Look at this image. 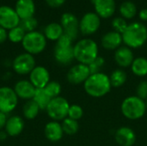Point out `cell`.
<instances>
[{
    "label": "cell",
    "mask_w": 147,
    "mask_h": 146,
    "mask_svg": "<svg viewBox=\"0 0 147 146\" xmlns=\"http://www.w3.org/2000/svg\"><path fill=\"white\" fill-rule=\"evenodd\" d=\"M85 92L91 97L100 98L106 96L111 89L109 76L103 72L91 74L84 83Z\"/></svg>",
    "instance_id": "obj_1"
},
{
    "label": "cell",
    "mask_w": 147,
    "mask_h": 146,
    "mask_svg": "<svg viewBox=\"0 0 147 146\" xmlns=\"http://www.w3.org/2000/svg\"><path fill=\"white\" fill-rule=\"evenodd\" d=\"M74 58L80 63L89 65L98 55V46L91 39H82L73 46Z\"/></svg>",
    "instance_id": "obj_2"
},
{
    "label": "cell",
    "mask_w": 147,
    "mask_h": 146,
    "mask_svg": "<svg viewBox=\"0 0 147 146\" xmlns=\"http://www.w3.org/2000/svg\"><path fill=\"white\" fill-rule=\"evenodd\" d=\"M122 40L129 48L141 47L147 40V28L140 22H133L128 24L124 31Z\"/></svg>",
    "instance_id": "obj_3"
},
{
    "label": "cell",
    "mask_w": 147,
    "mask_h": 146,
    "mask_svg": "<svg viewBox=\"0 0 147 146\" xmlns=\"http://www.w3.org/2000/svg\"><path fill=\"white\" fill-rule=\"evenodd\" d=\"M121 110L124 117L131 120L141 119L146 112V102L137 96H131L123 100Z\"/></svg>",
    "instance_id": "obj_4"
},
{
    "label": "cell",
    "mask_w": 147,
    "mask_h": 146,
    "mask_svg": "<svg viewBox=\"0 0 147 146\" xmlns=\"http://www.w3.org/2000/svg\"><path fill=\"white\" fill-rule=\"evenodd\" d=\"M47 40L44 34L35 30L26 33L22 41V46L25 52L34 56L41 53L46 49Z\"/></svg>",
    "instance_id": "obj_5"
},
{
    "label": "cell",
    "mask_w": 147,
    "mask_h": 146,
    "mask_svg": "<svg viewBox=\"0 0 147 146\" xmlns=\"http://www.w3.org/2000/svg\"><path fill=\"white\" fill-rule=\"evenodd\" d=\"M69 108L70 103L68 101L65 97L59 96L50 101L46 111L52 120L59 122L68 117Z\"/></svg>",
    "instance_id": "obj_6"
},
{
    "label": "cell",
    "mask_w": 147,
    "mask_h": 146,
    "mask_svg": "<svg viewBox=\"0 0 147 146\" xmlns=\"http://www.w3.org/2000/svg\"><path fill=\"white\" fill-rule=\"evenodd\" d=\"M11 66L13 71L21 76L29 75V73L36 66L35 59L33 55L23 52L18 54L12 61Z\"/></svg>",
    "instance_id": "obj_7"
},
{
    "label": "cell",
    "mask_w": 147,
    "mask_h": 146,
    "mask_svg": "<svg viewBox=\"0 0 147 146\" xmlns=\"http://www.w3.org/2000/svg\"><path fill=\"white\" fill-rule=\"evenodd\" d=\"M19 98L14 89L9 86L0 87V112L8 114L17 107Z\"/></svg>",
    "instance_id": "obj_8"
},
{
    "label": "cell",
    "mask_w": 147,
    "mask_h": 146,
    "mask_svg": "<svg viewBox=\"0 0 147 146\" xmlns=\"http://www.w3.org/2000/svg\"><path fill=\"white\" fill-rule=\"evenodd\" d=\"M21 19L15 9L7 6H0V27L5 30H10L20 25Z\"/></svg>",
    "instance_id": "obj_9"
},
{
    "label": "cell",
    "mask_w": 147,
    "mask_h": 146,
    "mask_svg": "<svg viewBox=\"0 0 147 146\" xmlns=\"http://www.w3.org/2000/svg\"><path fill=\"white\" fill-rule=\"evenodd\" d=\"M90 76L89 66L84 64H77L70 68L67 72V81L72 85H78L84 83V82Z\"/></svg>",
    "instance_id": "obj_10"
},
{
    "label": "cell",
    "mask_w": 147,
    "mask_h": 146,
    "mask_svg": "<svg viewBox=\"0 0 147 146\" xmlns=\"http://www.w3.org/2000/svg\"><path fill=\"white\" fill-rule=\"evenodd\" d=\"M101 20L96 13H86L79 22V31L84 35L95 34L100 28Z\"/></svg>",
    "instance_id": "obj_11"
},
{
    "label": "cell",
    "mask_w": 147,
    "mask_h": 146,
    "mask_svg": "<svg viewBox=\"0 0 147 146\" xmlns=\"http://www.w3.org/2000/svg\"><path fill=\"white\" fill-rule=\"evenodd\" d=\"M60 24L65 34L68 35L72 40H75L78 38L79 32V22L76 15L71 13H64L61 15Z\"/></svg>",
    "instance_id": "obj_12"
},
{
    "label": "cell",
    "mask_w": 147,
    "mask_h": 146,
    "mask_svg": "<svg viewBox=\"0 0 147 146\" xmlns=\"http://www.w3.org/2000/svg\"><path fill=\"white\" fill-rule=\"evenodd\" d=\"M28 80L36 89H44L47 84L51 81L50 73L46 67L41 65H36L34 70L29 73Z\"/></svg>",
    "instance_id": "obj_13"
},
{
    "label": "cell",
    "mask_w": 147,
    "mask_h": 146,
    "mask_svg": "<svg viewBox=\"0 0 147 146\" xmlns=\"http://www.w3.org/2000/svg\"><path fill=\"white\" fill-rule=\"evenodd\" d=\"M13 89L17 97L19 99L25 100L26 102L32 100L36 91L34 86L30 83L29 80L27 79H21L17 81Z\"/></svg>",
    "instance_id": "obj_14"
},
{
    "label": "cell",
    "mask_w": 147,
    "mask_h": 146,
    "mask_svg": "<svg viewBox=\"0 0 147 146\" xmlns=\"http://www.w3.org/2000/svg\"><path fill=\"white\" fill-rule=\"evenodd\" d=\"M53 56L58 64L61 65H70L75 59L73 46H62L56 45L53 51Z\"/></svg>",
    "instance_id": "obj_15"
},
{
    "label": "cell",
    "mask_w": 147,
    "mask_h": 146,
    "mask_svg": "<svg viewBox=\"0 0 147 146\" xmlns=\"http://www.w3.org/2000/svg\"><path fill=\"white\" fill-rule=\"evenodd\" d=\"M115 139L119 145L133 146L136 142V134L132 128L121 126L116 130Z\"/></svg>",
    "instance_id": "obj_16"
},
{
    "label": "cell",
    "mask_w": 147,
    "mask_h": 146,
    "mask_svg": "<svg viewBox=\"0 0 147 146\" xmlns=\"http://www.w3.org/2000/svg\"><path fill=\"white\" fill-rule=\"evenodd\" d=\"M24 120L19 115H12L8 117L4 131L9 137H16L20 135L24 129Z\"/></svg>",
    "instance_id": "obj_17"
},
{
    "label": "cell",
    "mask_w": 147,
    "mask_h": 146,
    "mask_svg": "<svg viewBox=\"0 0 147 146\" xmlns=\"http://www.w3.org/2000/svg\"><path fill=\"white\" fill-rule=\"evenodd\" d=\"M115 60L121 68L131 66L134 60V55L132 49L127 46H120L117 50H115Z\"/></svg>",
    "instance_id": "obj_18"
},
{
    "label": "cell",
    "mask_w": 147,
    "mask_h": 146,
    "mask_svg": "<svg viewBox=\"0 0 147 146\" xmlns=\"http://www.w3.org/2000/svg\"><path fill=\"white\" fill-rule=\"evenodd\" d=\"M96 13L102 18L111 17L115 11V0H96L94 3Z\"/></svg>",
    "instance_id": "obj_19"
},
{
    "label": "cell",
    "mask_w": 147,
    "mask_h": 146,
    "mask_svg": "<svg viewBox=\"0 0 147 146\" xmlns=\"http://www.w3.org/2000/svg\"><path fill=\"white\" fill-rule=\"evenodd\" d=\"M15 10L21 20L33 17L35 13V3L34 0H17Z\"/></svg>",
    "instance_id": "obj_20"
},
{
    "label": "cell",
    "mask_w": 147,
    "mask_h": 146,
    "mask_svg": "<svg viewBox=\"0 0 147 146\" xmlns=\"http://www.w3.org/2000/svg\"><path fill=\"white\" fill-rule=\"evenodd\" d=\"M45 137L51 142L59 141L64 135L62 126L59 121L51 120L47 122L44 128Z\"/></svg>",
    "instance_id": "obj_21"
},
{
    "label": "cell",
    "mask_w": 147,
    "mask_h": 146,
    "mask_svg": "<svg viewBox=\"0 0 147 146\" xmlns=\"http://www.w3.org/2000/svg\"><path fill=\"white\" fill-rule=\"evenodd\" d=\"M122 40V35L115 31H110L107 34H105L102 38V46L106 50H117L121 43Z\"/></svg>",
    "instance_id": "obj_22"
},
{
    "label": "cell",
    "mask_w": 147,
    "mask_h": 146,
    "mask_svg": "<svg viewBox=\"0 0 147 146\" xmlns=\"http://www.w3.org/2000/svg\"><path fill=\"white\" fill-rule=\"evenodd\" d=\"M43 34L47 40L57 41L64 34V30L60 23L51 22L45 27Z\"/></svg>",
    "instance_id": "obj_23"
},
{
    "label": "cell",
    "mask_w": 147,
    "mask_h": 146,
    "mask_svg": "<svg viewBox=\"0 0 147 146\" xmlns=\"http://www.w3.org/2000/svg\"><path fill=\"white\" fill-rule=\"evenodd\" d=\"M40 111V109L39 106L36 104V102L33 99L27 101L22 108L23 117H24V119H26L28 120H32L35 119L38 116Z\"/></svg>",
    "instance_id": "obj_24"
},
{
    "label": "cell",
    "mask_w": 147,
    "mask_h": 146,
    "mask_svg": "<svg viewBox=\"0 0 147 146\" xmlns=\"http://www.w3.org/2000/svg\"><path fill=\"white\" fill-rule=\"evenodd\" d=\"M131 70L133 73L137 77H145L147 75V59L144 57H139L134 59L131 65Z\"/></svg>",
    "instance_id": "obj_25"
},
{
    "label": "cell",
    "mask_w": 147,
    "mask_h": 146,
    "mask_svg": "<svg viewBox=\"0 0 147 146\" xmlns=\"http://www.w3.org/2000/svg\"><path fill=\"white\" fill-rule=\"evenodd\" d=\"M109 80H110L112 87L119 88V87H121L122 85H124L125 83L127 82V74L122 69H116L109 76Z\"/></svg>",
    "instance_id": "obj_26"
},
{
    "label": "cell",
    "mask_w": 147,
    "mask_h": 146,
    "mask_svg": "<svg viewBox=\"0 0 147 146\" xmlns=\"http://www.w3.org/2000/svg\"><path fill=\"white\" fill-rule=\"evenodd\" d=\"M33 100L39 106L40 110H46L52 98L47 94L44 89H38L35 91Z\"/></svg>",
    "instance_id": "obj_27"
},
{
    "label": "cell",
    "mask_w": 147,
    "mask_h": 146,
    "mask_svg": "<svg viewBox=\"0 0 147 146\" xmlns=\"http://www.w3.org/2000/svg\"><path fill=\"white\" fill-rule=\"evenodd\" d=\"M120 12L124 19H132L137 13V8L133 2L126 1L121 3L120 7Z\"/></svg>",
    "instance_id": "obj_28"
},
{
    "label": "cell",
    "mask_w": 147,
    "mask_h": 146,
    "mask_svg": "<svg viewBox=\"0 0 147 146\" xmlns=\"http://www.w3.org/2000/svg\"><path fill=\"white\" fill-rule=\"evenodd\" d=\"M61 126L64 134H67V135H74L79 130L78 121L70 119L68 117L65 118L64 120H62Z\"/></svg>",
    "instance_id": "obj_29"
},
{
    "label": "cell",
    "mask_w": 147,
    "mask_h": 146,
    "mask_svg": "<svg viewBox=\"0 0 147 146\" xmlns=\"http://www.w3.org/2000/svg\"><path fill=\"white\" fill-rule=\"evenodd\" d=\"M25 34L26 32L19 25L8 31V40L13 43H20V42L22 43Z\"/></svg>",
    "instance_id": "obj_30"
},
{
    "label": "cell",
    "mask_w": 147,
    "mask_h": 146,
    "mask_svg": "<svg viewBox=\"0 0 147 146\" xmlns=\"http://www.w3.org/2000/svg\"><path fill=\"white\" fill-rule=\"evenodd\" d=\"M45 91L47 92V94L53 99L55 97L59 96L60 93H61V85L59 82L57 81H50L47 86L44 88Z\"/></svg>",
    "instance_id": "obj_31"
},
{
    "label": "cell",
    "mask_w": 147,
    "mask_h": 146,
    "mask_svg": "<svg viewBox=\"0 0 147 146\" xmlns=\"http://www.w3.org/2000/svg\"><path fill=\"white\" fill-rule=\"evenodd\" d=\"M20 26L23 28V30L26 33L35 31V28L38 26V21L34 16L33 17H29V18H27V19L21 20Z\"/></svg>",
    "instance_id": "obj_32"
},
{
    "label": "cell",
    "mask_w": 147,
    "mask_h": 146,
    "mask_svg": "<svg viewBox=\"0 0 147 146\" xmlns=\"http://www.w3.org/2000/svg\"><path fill=\"white\" fill-rule=\"evenodd\" d=\"M83 115H84V110L78 104L70 105V108L68 111V118L78 121L83 117Z\"/></svg>",
    "instance_id": "obj_33"
},
{
    "label": "cell",
    "mask_w": 147,
    "mask_h": 146,
    "mask_svg": "<svg viewBox=\"0 0 147 146\" xmlns=\"http://www.w3.org/2000/svg\"><path fill=\"white\" fill-rule=\"evenodd\" d=\"M128 24L127 23V21L123 17H115L112 21V27L115 29V32L122 34L126 28H127Z\"/></svg>",
    "instance_id": "obj_34"
},
{
    "label": "cell",
    "mask_w": 147,
    "mask_h": 146,
    "mask_svg": "<svg viewBox=\"0 0 147 146\" xmlns=\"http://www.w3.org/2000/svg\"><path fill=\"white\" fill-rule=\"evenodd\" d=\"M104 64H105V59L102 57L98 56L94 61H92L88 65L89 69H90V75L101 72V70L103 67Z\"/></svg>",
    "instance_id": "obj_35"
},
{
    "label": "cell",
    "mask_w": 147,
    "mask_h": 146,
    "mask_svg": "<svg viewBox=\"0 0 147 146\" xmlns=\"http://www.w3.org/2000/svg\"><path fill=\"white\" fill-rule=\"evenodd\" d=\"M137 96L146 101L147 99V81H141L137 87Z\"/></svg>",
    "instance_id": "obj_36"
},
{
    "label": "cell",
    "mask_w": 147,
    "mask_h": 146,
    "mask_svg": "<svg viewBox=\"0 0 147 146\" xmlns=\"http://www.w3.org/2000/svg\"><path fill=\"white\" fill-rule=\"evenodd\" d=\"M65 0H46L48 6L52 8H59L65 3Z\"/></svg>",
    "instance_id": "obj_37"
},
{
    "label": "cell",
    "mask_w": 147,
    "mask_h": 146,
    "mask_svg": "<svg viewBox=\"0 0 147 146\" xmlns=\"http://www.w3.org/2000/svg\"><path fill=\"white\" fill-rule=\"evenodd\" d=\"M8 39V32L2 27H0V45L6 41Z\"/></svg>",
    "instance_id": "obj_38"
},
{
    "label": "cell",
    "mask_w": 147,
    "mask_h": 146,
    "mask_svg": "<svg viewBox=\"0 0 147 146\" xmlns=\"http://www.w3.org/2000/svg\"><path fill=\"white\" fill-rule=\"evenodd\" d=\"M7 119H8L7 114H5L0 112V131H1L2 129L4 128V126H5V125H6Z\"/></svg>",
    "instance_id": "obj_39"
},
{
    "label": "cell",
    "mask_w": 147,
    "mask_h": 146,
    "mask_svg": "<svg viewBox=\"0 0 147 146\" xmlns=\"http://www.w3.org/2000/svg\"><path fill=\"white\" fill-rule=\"evenodd\" d=\"M140 18L143 21H147V9H143L140 11Z\"/></svg>",
    "instance_id": "obj_40"
},
{
    "label": "cell",
    "mask_w": 147,
    "mask_h": 146,
    "mask_svg": "<svg viewBox=\"0 0 147 146\" xmlns=\"http://www.w3.org/2000/svg\"><path fill=\"white\" fill-rule=\"evenodd\" d=\"M7 137H8V134L6 133V132L3 130H1L0 131V141H3V140H5L6 139H7Z\"/></svg>",
    "instance_id": "obj_41"
},
{
    "label": "cell",
    "mask_w": 147,
    "mask_h": 146,
    "mask_svg": "<svg viewBox=\"0 0 147 146\" xmlns=\"http://www.w3.org/2000/svg\"><path fill=\"white\" fill-rule=\"evenodd\" d=\"M145 102H146V108H147V99L145 101Z\"/></svg>",
    "instance_id": "obj_42"
},
{
    "label": "cell",
    "mask_w": 147,
    "mask_h": 146,
    "mask_svg": "<svg viewBox=\"0 0 147 146\" xmlns=\"http://www.w3.org/2000/svg\"><path fill=\"white\" fill-rule=\"evenodd\" d=\"M90 1H91V2H92V3H94V2H95V1H96V0H90Z\"/></svg>",
    "instance_id": "obj_43"
}]
</instances>
